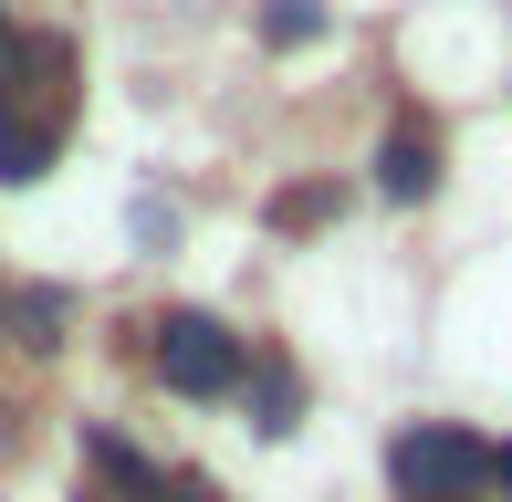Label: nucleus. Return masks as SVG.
<instances>
[{
	"mask_svg": "<svg viewBox=\"0 0 512 502\" xmlns=\"http://www.w3.org/2000/svg\"><path fill=\"white\" fill-rule=\"evenodd\" d=\"M63 126H74V42L11 32V53H0V189H32L63 157Z\"/></svg>",
	"mask_w": 512,
	"mask_h": 502,
	"instance_id": "f257e3e1",
	"label": "nucleus"
},
{
	"mask_svg": "<svg viewBox=\"0 0 512 502\" xmlns=\"http://www.w3.org/2000/svg\"><path fill=\"white\" fill-rule=\"evenodd\" d=\"M387 482H398V502H481L492 492V440H471L450 419H418L387 440Z\"/></svg>",
	"mask_w": 512,
	"mask_h": 502,
	"instance_id": "f03ea898",
	"label": "nucleus"
},
{
	"mask_svg": "<svg viewBox=\"0 0 512 502\" xmlns=\"http://www.w3.org/2000/svg\"><path fill=\"white\" fill-rule=\"evenodd\" d=\"M157 377L178 387V398H230V387L251 377V346L220 325V314H157Z\"/></svg>",
	"mask_w": 512,
	"mask_h": 502,
	"instance_id": "7ed1b4c3",
	"label": "nucleus"
},
{
	"mask_svg": "<svg viewBox=\"0 0 512 502\" xmlns=\"http://www.w3.org/2000/svg\"><path fill=\"white\" fill-rule=\"evenodd\" d=\"M377 189H387V199H429V189H439V136H429V126H387Z\"/></svg>",
	"mask_w": 512,
	"mask_h": 502,
	"instance_id": "20e7f679",
	"label": "nucleus"
},
{
	"mask_svg": "<svg viewBox=\"0 0 512 502\" xmlns=\"http://www.w3.org/2000/svg\"><path fill=\"white\" fill-rule=\"evenodd\" d=\"M63 314H74V304H63L53 283H32V293H11V304H0V335H11L21 356H53V346H63Z\"/></svg>",
	"mask_w": 512,
	"mask_h": 502,
	"instance_id": "39448f33",
	"label": "nucleus"
},
{
	"mask_svg": "<svg viewBox=\"0 0 512 502\" xmlns=\"http://www.w3.org/2000/svg\"><path fill=\"white\" fill-rule=\"evenodd\" d=\"M293 408H304L293 367H283V356H262V419H251V429H262V440H283V429H293Z\"/></svg>",
	"mask_w": 512,
	"mask_h": 502,
	"instance_id": "423d86ee",
	"label": "nucleus"
},
{
	"mask_svg": "<svg viewBox=\"0 0 512 502\" xmlns=\"http://www.w3.org/2000/svg\"><path fill=\"white\" fill-rule=\"evenodd\" d=\"M324 220H335V189H314V178L272 199V231H324Z\"/></svg>",
	"mask_w": 512,
	"mask_h": 502,
	"instance_id": "0eeeda50",
	"label": "nucleus"
},
{
	"mask_svg": "<svg viewBox=\"0 0 512 502\" xmlns=\"http://www.w3.org/2000/svg\"><path fill=\"white\" fill-rule=\"evenodd\" d=\"M262 32L293 53V42H314V32H324V11H314V0H272V11H262Z\"/></svg>",
	"mask_w": 512,
	"mask_h": 502,
	"instance_id": "6e6552de",
	"label": "nucleus"
},
{
	"mask_svg": "<svg viewBox=\"0 0 512 502\" xmlns=\"http://www.w3.org/2000/svg\"><path fill=\"white\" fill-rule=\"evenodd\" d=\"M147 502H220V492H209L199 471H157V492H147Z\"/></svg>",
	"mask_w": 512,
	"mask_h": 502,
	"instance_id": "1a4fd4ad",
	"label": "nucleus"
},
{
	"mask_svg": "<svg viewBox=\"0 0 512 502\" xmlns=\"http://www.w3.org/2000/svg\"><path fill=\"white\" fill-rule=\"evenodd\" d=\"M492 482H502V492H512V440H502V450H492Z\"/></svg>",
	"mask_w": 512,
	"mask_h": 502,
	"instance_id": "9d476101",
	"label": "nucleus"
},
{
	"mask_svg": "<svg viewBox=\"0 0 512 502\" xmlns=\"http://www.w3.org/2000/svg\"><path fill=\"white\" fill-rule=\"evenodd\" d=\"M0 53H11V11H0Z\"/></svg>",
	"mask_w": 512,
	"mask_h": 502,
	"instance_id": "9b49d317",
	"label": "nucleus"
}]
</instances>
